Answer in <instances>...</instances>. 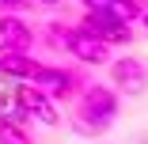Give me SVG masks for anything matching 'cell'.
<instances>
[{
	"mask_svg": "<svg viewBox=\"0 0 148 144\" xmlns=\"http://www.w3.org/2000/svg\"><path fill=\"white\" fill-rule=\"evenodd\" d=\"M34 46V31L23 15H0V49L12 53H31Z\"/></svg>",
	"mask_w": 148,
	"mask_h": 144,
	"instance_id": "obj_7",
	"label": "cell"
},
{
	"mask_svg": "<svg viewBox=\"0 0 148 144\" xmlns=\"http://www.w3.org/2000/svg\"><path fill=\"white\" fill-rule=\"evenodd\" d=\"M31 83H34L46 99H53L57 106H61V102H72V99L87 87V80H84L76 68H65V65H42Z\"/></svg>",
	"mask_w": 148,
	"mask_h": 144,
	"instance_id": "obj_4",
	"label": "cell"
},
{
	"mask_svg": "<svg viewBox=\"0 0 148 144\" xmlns=\"http://www.w3.org/2000/svg\"><path fill=\"white\" fill-rule=\"evenodd\" d=\"M49 42L53 46H65L69 57H76L80 65H110V46L87 38L80 27H69V23H49Z\"/></svg>",
	"mask_w": 148,
	"mask_h": 144,
	"instance_id": "obj_2",
	"label": "cell"
},
{
	"mask_svg": "<svg viewBox=\"0 0 148 144\" xmlns=\"http://www.w3.org/2000/svg\"><path fill=\"white\" fill-rule=\"evenodd\" d=\"M118 110H122V95L110 83H87L72 106V129L80 136H103L114 125Z\"/></svg>",
	"mask_w": 148,
	"mask_h": 144,
	"instance_id": "obj_1",
	"label": "cell"
},
{
	"mask_svg": "<svg viewBox=\"0 0 148 144\" xmlns=\"http://www.w3.org/2000/svg\"><path fill=\"white\" fill-rule=\"evenodd\" d=\"M31 0H0V15H19Z\"/></svg>",
	"mask_w": 148,
	"mask_h": 144,
	"instance_id": "obj_10",
	"label": "cell"
},
{
	"mask_svg": "<svg viewBox=\"0 0 148 144\" xmlns=\"http://www.w3.org/2000/svg\"><path fill=\"white\" fill-rule=\"evenodd\" d=\"M8 114L15 121H42V125H57L61 118H57V102L53 99H46L34 83H19V87L12 91V106H8Z\"/></svg>",
	"mask_w": 148,
	"mask_h": 144,
	"instance_id": "obj_3",
	"label": "cell"
},
{
	"mask_svg": "<svg viewBox=\"0 0 148 144\" xmlns=\"http://www.w3.org/2000/svg\"><path fill=\"white\" fill-rule=\"evenodd\" d=\"M106 68H110V87H114L118 95L137 99V95H144V91H148V65L140 61V57H133V53L114 57Z\"/></svg>",
	"mask_w": 148,
	"mask_h": 144,
	"instance_id": "obj_5",
	"label": "cell"
},
{
	"mask_svg": "<svg viewBox=\"0 0 148 144\" xmlns=\"http://www.w3.org/2000/svg\"><path fill=\"white\" fill-rule=\"evenodd\" d=\"M31 4H61V0H31Z\"/></svg>",
	"mask_w": 148,
	"mask_h": 144,
	"instance_id": "obj_12",
	"label": "cell"
},
{
	"mask_svg": "<svg viewBox=\"0 0 148 144\" xmlns=\"http://www.w3.org/2000/svg\"><path fill=\"white\" fill-rule=\"evenodd\" d=\"M0 144H34V136L23 121H15L12 114L0 110Z\"/></svg>",
	"mask_w": 148,
	"mask_h": 144,
	"instance_id": "obj_9",
	"label": "cell"
},
{
	"mask_svg": "<svg viewBox=\"0 0 148 144\" xmlns=\"http://www.w3.org/2000/svg\"><path fill=\"white\" fill-rule=\"evenodd\" d=\"M42 61L31 53H12V49H0V80H12V83H31L38 76Z\"/></svg>",
	"mask_w": 148,
	"mask_h": 144,
	"instance_id": "obj_8",
	"label": "cell"
},
{
	"mask_svg": "<svg viewBox=\"0 0 148 144\" xmlns=\"http://www.w3.org/2000/svg\"><path fill=\"white\" fill-rule=\"evenodd\" d=\"M137 23H140V27H144V31H148V8H144V15H140Z\"/></svg>",
	"mask_w": 148,
	"mask_h": 144,
	"instance_id": "obj_11",
	"label": "cell"
},
{
	"mask_svg": "<svg viewBox=\"0 0 148 144\" xmlns=\"http://www.w3.org/2000/svg\"><path fill=\"white\" fill-rule=\"evenodd\" d=\"M76 27H80L87 38H95V42H103V46H110V49L133 42V27L122 23V19H114V15H103V12H84Z\"/></svg>",
	"mask_w": 148,
	"mask_h": 144,
	"instance_id": "obj_6",
	"label": "cell"
}]
</instances>
